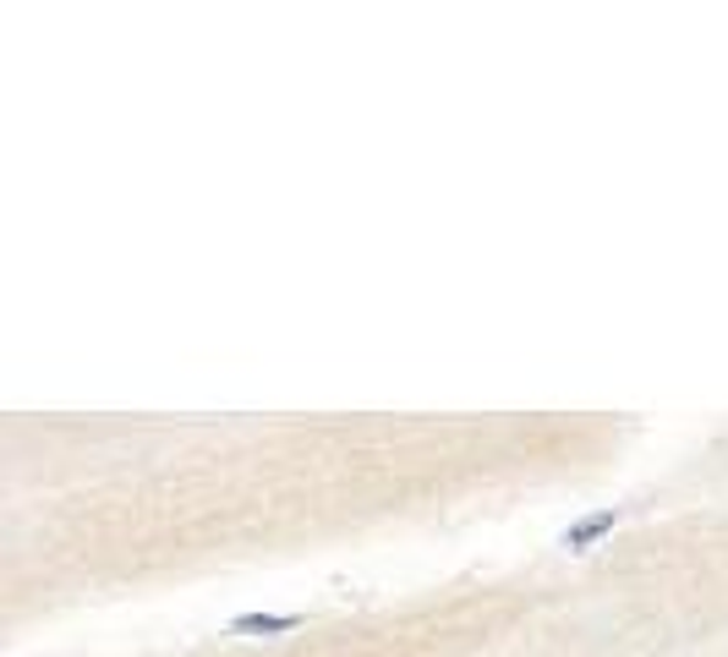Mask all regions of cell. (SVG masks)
I'll list each match as a JSON object with an SVG mask.
<instances>
[{"mask_svg": "<svg viewBox=\"0 0 728 657\" xmlns=\"http://www.w3.org/2000/svg\"><path fill=\"white\" fill-rule=\"evenodd\" d=\"M613 520H619L613 509H597V515H586L581 526H570V531H565V548H576V553H581V548H591L597 537H608V531H613Z\"/></svg>", "mask_w": 728, "mask_h": 657, "instance_id": "cell-2", "label": "cell"}, {"mask_svg": "<svg viewBox=\"0 0 728 657\" xmlns=\"http://www.w3.org/2000/svg\"><path fill=\"white\" fill-rule=\"evenodd\" d=\"M301 625V614H242L231 631L236 636H280V631H296Z\"/></svg>", "mask_w": 728, "mask_h": 657, "instance_id": "cell-1", "label": "cell"}]
</instances>
